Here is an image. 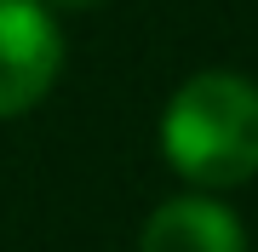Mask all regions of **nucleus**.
Listing matches in <instances>:
<instances>
[{
	"label": "nucleus",
	"instance_id": "f257e3e1",
	"mask_svg": "<svg viewBox=\"0 0 258 252\" xmlns=\"http://www.w3.org/2000/svg\"><path fill=\"white\" fill-rule=\"evenodd\" d=\"M161 155L184 184L224 195L258 178V86L235 69H201L161 109Z\"/></svg>",
	"mask_w": 258,
	"mask_h": 252
},
{
	"label": "nucleus",
	"instance_id": "f03ea898",
	"mask_svg": "<svg viewBox=\"0 0 258 252\" xmlns=\"http://www.w3.org/2000/svg\"><path fill=\"white\" fill-rule=\"evenodd\" d=\"M63 29L46 0H0V121L29 115L57 86Z\"/></svg>",
	"mask_w": 258,
	"mask_h": 252
},
{
	"label": "nucleus",
	"instance_id": "7ed1b4c3",
	"mask_svg": "<svg viewBox=\"0 0 258 252\" xmlns=\"http://www.w3.org/2000/svg\"><path fill=\"white\" fill-rule=\"evenodd\" d=\"M138 252H247V235L218 195L195 189V195H172L149 212Z\"/></svg>",
	"mask_w": 258,
	"mask_h": 252
},
{
	"label": "nucleus",
	"instance_id": "20e7f679",
	"mask_svg": "<svg viewBox=\"0 0 258 252\" xmlns=\"http://www.w3.org/2000/svg\"><path fill=\"white\" fill-rule=\"evenodd\" d=\"M46 6H63V12H86V6H103V0H46Z\"/></svg>",
	"mask_w": 258,
	"mask_h": 252
}]
</instances>
